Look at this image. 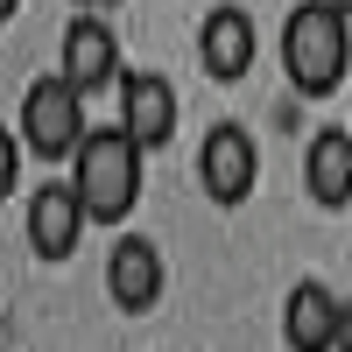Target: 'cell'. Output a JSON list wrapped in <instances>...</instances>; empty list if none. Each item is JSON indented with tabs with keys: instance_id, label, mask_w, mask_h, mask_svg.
Returning <instances> with one entry per match:
<instances>
[{
	"instance_id": "obj_1",
	"label": "cell",
	"mask_w": 352,
	"mask_h": 352,
	"mask_svg": "<svg viewBox=\"0 0 352 352\" xmlns=\"http://www.w3.org/2000/svg\"><path fill=\"white\" fill-rule=\"evenodd\" d=\"M275 56H282V78L296 85L303 99H331L345 85V71H352V21L331 0H296L289 21H282Z\"/></svg>"
},
{
	"instance_id": "obj_2",
	"label": "cell",
	"mask_w": 352,
	"mask_h": 352,
	"mask_svg": "<svg viewBox=\"0 0 352 352\" xmlns=\"http://www.w3.org/2000/svg\"><path fill=\"white\" fill-rule=\"evenodd\" d=\"M141 184H148V155L120 127H92L85 148L71 155V190L92 226H127V212L141 204Z\"/></svg>"
},
{
	"instance_id": "obj_3",
	"label": "cell",
	"mask_w": 352,
	"mask_h": 352,
	"mask_svg": "<svg viewBox=\"0 0 352 352\" xmlns=\"http://www.w3.org/2000/svg\"><path fill=\"white\" fill-rule=\"evenodd\" d=\"M14 134H21V148L36 155V162H50V169H56V162H71V155L85 148V134H92V120H85V92H71L56 71L28 78Z\"/></svg>"
},
{
	"instance_id": "obj_4",
	"label": "cell",
	"mask_w": 352,
	"mask_h": 352,
	"mask_svg": "<svg viewBox=\"0 0 352 352\" xmlns=\"http://www.w3.org/2000/svg\"><path fill=\"white\" fill-rule=\"evenodd\" d=\"M197 184L219 212H240L261 184V141L240 127V120H212L197 141Z\"/></svg>"
},
{
	"instance_id": "obj_5",
	"label": "cell",
	"mask_w": 352,
	"mask_h": 352,
	"mask_svg": "<svg viewBox=\"0 0 352 352\" xmlns=\"http://www.w3.org/2000/svg\"><path fill=\"white\" fill-rule=\"evenodd\" d=\"M56 78L71 85V92H120V28H113L106 14H71L64 21V36H56Z\"/></svg>"
},
{
	"instance_id": "obj_6",
	"label": "cell",
	"mask_w": 352,
	"mask_h": 352,
	"mask_svg": "<svg viewBox=\"0 0 352 352\" xmlns=\"http://www.w3.org/2000/svg\"><path fill=\"white\" fill-rule=\"evenodd\" d=\"M169 289V261L148 232H120V240L106 247V296L120 317H148Z\"/></svg>"
},
{
	"instance_id": "obj_7",
	"label": "cell",
	"mask_w": 352,
	"mask_h": 352,
	"mask_svg": "<svg viewBox=\"0 0 352 352\" xmlns=\"http://www.w3.org/2000/svg\"><path fill=\"white\" fill-rule=\"evenodd\" d=\"M197 64L212 85H240L254 64H261V28L240 0H219V8H204L197 21Z\"/></svg>"
},
{
	"instance_id": "obj_8",
	"label": "cell",
	"mask_w": 352,
	"mask_h": 352,
	"mask_svg": "<svg viewBox=\"0 0 352 352\" xmlns=\"http://www.w3.org/2000/svg\"><path fill=\"white\" fill-rule=\"evenodd\" d=\"M176 120H184V99H176V85L162 78V71H127L120 78V127L141 155H155V148H169L176 141Z\"/></svg>"
},
{
	"instance_id": "obj_9",
	"label": "cell",
	"mask_w": 352,
	"mask_h": 352,
	"mask_svg": "<svg viewBox=\"0 0 352 352\" xmlns=\"http://www.w3.org/2000/svg\"><path fill=\"white\" fill-rule=\"evenodd\" d=\"M85 204L71 190V176H50V184L28 190V247H36V261H71L78 240H85Z\"/></svg>"
},
{
	"instance_id": "obj_10",
	"label": "cell",
	"mask_w": 352,
	"mask_h": 352,
	"mask_svg": "<svg viewBox=\"0 0 352 352\" xmlns=\"http://www.w3.org/2000/svg\"><path fill=\"white\" fill-rule=\"evenodd\" d=\"M338 310H345L338 289L324 275H303L282 296V345L289 352H338Z\"/></svg>"
},
{
	"instance_id": "obj_11",
	"label": "cell",
	"mask_w": 352,
	"mask_h": 352,
	"mask_svg": "<svg viewBox=\"0 0 352 352\" xmlns=\"http://www.w3.org/2000/svg\"><path fill=\"white\" fill-rule=\"evenodd\" d=\"M303 190L324 212H352V134L345 127H317L303 148Z\"/></svg>"
},
{
	"instance_id": "obj_12",
	"label": "cell",
	"mask_w": 352,
	"mask_h": 352,
	"mask_svg": "<svg viewBox=\"0 0 352 352\" xmlns=\"http://www.w3.org/2000/svg\"><path fill=\"white\" fill-rule=\"evenodd\" d=\"M21 162H28L21 134H14V127H0V204L14 197V184H21Z\"/></svg>"
},
{
	"instance_id": "obj_13",
	"label": "cell",
	"mask_w": 352,
	"mask_h": 352,
	"mask_svg": "<svg viewBox=\"0 0 352 352\" xmlns=\"http://www.w3.org/2000/svg\"><path fill=\"white\" fill-rule=\"evenodd\" d=\"M338 352H352V296H345V310H338Z\"/></svg>"
},
{
	"instance_id": "obj_14",
	"label": "cell",
	"mask_w": 352,
	"mask_h": 352,
	"mask_svg": "<svg viewBox=\"0 0 352 352\" xmlns=\"http://www.w3.org/2000/svg\"><path fill=\"white\" fill-rule=\"evenodd\" d=\"M71 8H78V14H106V21H113V8H120V0H71Z\"/></svg>"
},
{
	"instance_id": "obj_15",
	"label": "cell",
	"mask_w": 352,
	"mask_h": 352,
	"mask_svg": "<svg viewBox=\"0 0 352 352\" xmlns=\"http://www.w3.org/2000/svg\"><path fill=\"white\" fill-rule=\"evenodd\" d=\"M21 14V0H0V21H14Z\"/></svg>"
},
{
	"instance_id": "obj_16",
	"label": "cell",
	"mask_w": 352,
	"mask_h": 352,
	"mask_svg": "<svg viewBox=\"0 0 352 352\" xmlns=\"http://www.w3.org/2000/svg\"><path fill=\"white\" fill-rule=\"evenodd\" d=\"M331 8H338V14H345V21H352V0H331Z\"/></svg>"
},
{
	"instance_id": "obj_17",
	"label": "cell",
	"mask_w": 352,
	"mask_h": 352,
	"mask_svg": "<svg viewBox=\"0 0 352 352\" xmlns=\"http://www.w3.org/2000/svg\"><path fill=\"white\" fill-rule=\"evenodd\" d=\"M0 331H8V310H0Z\"/></svg>"
},
{
	"instance_id": "obj_18",
	"label": "cell",
	"mask_w": 352,
	"mask_h": 352,
	"mask_svg": "<svg viewBox=\"0 0 352 352\" xmlns=\"http://www.w3.org/2000/svg\"><path fill=\"white\" fill-rule=\"evenodd\" d=\"M345 134H352V120H345Z\"/></svg>"
}]
</instances>
